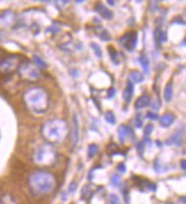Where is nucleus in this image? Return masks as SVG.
<instances>
[{"label": "nucleus", "instance_id": "obj_29", "mask_svg": "<svg viewBox=\"0 0 186 204\" xmlns=\"http://www.w3.org/2000/svg\"><path fill=\"white\" fill-rule=\"evenodd\" d=\"M144 131H145V135H146V136H147V135H150L151 132L153 131V124H152V123L147 124V125L145 127V130H144Z\"/></svg>", "mask_w": 186, "mask_h": 204}, {"label": "nucleus", "instance_id": "obj_15", "mask_svg": "<svg viewBox=\"0 0 186 204\" xmlns=\"http://www.w3.org/2000/svg\"><path fill=\"white\" fill-rule=\"evenodd\" d=\"M149 104H150V96L147 95V94H144V95H142L141 97L136 101V103H135V107L137 109H144V107H146Z\"/></svg>", "mask_w": 186, "mask_h": 204}, {"label": "nucleus", "instance_id": "obj_17", "mask_svg": "<svg viewBox=\"0 0 186 204\" xmlns=\"http://www.w3.org/2000/svg\"><path fill=\"white\" fill-rule=\"evenodd\" d=\"M0 204H18V202L12 195L6 194V195H2L1 196V198H0Z\"/></svg>", "mask_w": 186, "mask_h": 204}, {"label": "nucleus", "instance_id": "obj_35", "mask_svg": "<svg viewBox=\"0 0 186 204\" xmlns=\"http://www.w3.org/2000/svg\"><path fill=\"white\" fill-rule=\"evenodd\" d=\"M179 201H180V202H183V203H186V196L182 197V198H180Z\"/></svg>", "mask_w": 186, "mask_h": 204}, {"label": "nucleus", "instance_id": "obj_9", "mask_svg": "<svg viewBox=\"0 0 186 204\" xmlns=\"http://www.w3.org/2000/svg\"><path fill=\"white\" fill-rule=\"evenodd\" d=\"M71 139H72V145L75 146L79 141V122L75 115L72 117V132H71Z\"/></svg>", "mask_w": 186, "mask_h": 204}, {"label": "nucleus", "instance_id": "obj_8", "mask_svg": "<svg viewBox=\"0 0 186 204\" xmlns=\"http://www.w3.org/2000/svg\"><path fill=\"white\" fill-rule=\"evenodd\" d=\"M183 137H184V132L177 130L174 135H171L170 137L167 139L166 144H167V145L180 146L182 145V143H183Z\"/></svg>", "mask_w": 186, "mask_h": 204}, {"label": "nucleus", "instance_id": "obj_12", "mask_svg": "<svg viewBox=\"0 0 186 204\" xmlns=\"http://www.w3.org/2000/svg\"><path fill=\"white\" fill-rule=\"evenodd\" d=\"M175 119L176 117H175V115L172 113H166V114H163L162 117H160V124L162 127H164V128H168V127H170L171 124L174 123Z\"/></svg>", "mask_w": 186, "mask_h": 204}, {"label": "nucleus", "instance_id": "obj_26", "mask_svg": "<svg viewBox=\"0 0 186 204\" xmlns=\"http://www.w3.org/2000/svg\"><path fill=\"white\" fill-rule=\"evenodd\" d=\"M111 182L113 184V185H115V186H120V184H121V180H120V177H118V176L113 175L111 178Z\"/></svg>", "mask_w": 186, "mask_h": 204}, {"label": "nucleus", "instance_id": "obj_5", "mask_svg": "<svg viewBox=\"0 0 186 204\" xmlns=\"http://www.w3.org/2000/svg\"><path fill=\"white\" fill-rule=\"evenodd\" d=\"M17 73L20 75V78L23 80L28 81V82H34L38 81L40 78V70L34 63H32L30 60H23L21 65L17 68Z\"/></svg>", "mask_w": 186, "mask_h": 204}, {"label": "nucleus", "instance_id": "obj_13", "mask_svg": "<svg viewBox=\"0 0 186 204\" xmlns=\"http://www.w3.org/2000/svg\"><path fill=\"white\" fill-rule=\"evenodd\" d=\"M133 95H134V85L130 81H128L126 88L123 90V101L126 103H129L133 98Z\"/></svg>", "mask_w": 186, "mask_h": 204}, {"label": "nucleus", "instance_id": "obj_7", "mask_svg": "<svg viewBox=\"0 0 186 204\" xmlns=\"http://www.w3.org/2000/svg\"><path fill=\"white\" fill-rule=\"evenodd\" d=\"M137 39H138V36H137V32H128L125 36L120 39V44H123L125 48H127L129 51L134 50V48L137 44Z\"/></svg>", "mask_w": 186, "mask_h": 204}, {"label": "nucleus", "instance_id": "obj_37", "mask_svg": "<svg viewBox=\"0 0 186 204\" xmlns=\"http://www.w3.org/2000/svg\"><path fill=\"white\" fill-rule=\"evenodd\" d=\"M183 44H186V39H185V40H184V42H183Z\"/></svg>", "mask_w": 186, "mask_h": 204}, {"label": "nucleus", "instance_id": "obj_36", "mask_svg": "<svg viewBox=\"0 0 186 204\" xmlns=\"http://www.w3.org/2000/svg\"><path fill=\"white\" fill-rule=\"evenodd\" d=\"M107 4H110V5H111V6H113V5H114V4H115V2H114V1H107Z\"/></svg>", "mask_w": 186, "mask_h": 204}, {"label": "nucleus", "instance_id": "obj_14", "mask_svg": "<svg viewBox=\"0 0 186 204\" xmlns=\"http://www.w3.org/2000/svg\"><path fill=\"white\" fill-rule=\"evenodd\" d=\"M128 80L130 81L133 85L134 83H141L144 80V76H143V74L141 72L134 70V71H130L129 72V74H128Z\"/></svg>", "mask_w": 186, "mask_h": 204}, {"label": "nucleus", "instance_id": "obj_20", "mask_svg": "<svg viewBox=\"0 0 186 204\" xmlns=\"http://www.w3.org/2000/svg\"><path fill=\"white\" fill-rule=\"evenodd\" d=\"M98 153V146L96 144H90L88 146V157H94Z\"/></svg>", "mask_w": 186, "mask_h": 204}, {"label": "nucleus", "instance_id": "obj_25", "mask_svg": "<svg viewBox=\"0 0 186 204\" xmlns=\"http://www.w3.org/2000/svg\"><path fill=\"white\" fill-rule=\"evenodd\" d=\"M109 200H110V203L111 204H120V200L117 195H113V194H112V195H110Z\"/></svg>", "mask_w": 186, "mask_h": 204}, {"label": "nucleus", "instance_id": "obj_21", "mask_svg": "<svg viewBox=\"0 0 186 204\" xmlns=\"http://www.w3.org/2000/svg\"><path fill=\"white\" fill-rule=\"evenodd\" d=\"M104 119H105V121H106L107 123H110V124L115 123V117H114L113 112H111V111H109V112H106V113H105Z\"/></svg>", "mask_w": 186, "mask_h": 204}, {"label": "nucleus", "instance_id": "obj_30", "mask_svg": "<svg viewBox=\"0 0 186 204\" xmlns=\"http://www.w3.org/2000/svg\"><path fill=\"white\" fill-rule=\"evenodd\" d=\"M114 95H115V89L113 87H111L109 90H107V97H109V98H112Z\"/></svg>", "mask_w": 186, "mask_h": 204}, {"label": "nucleus", "instance_id": "obj_2", "mask_svg": "<svg viewBox=\"0 0 186 204\" xmlns=\"http://www.w3.org/2000/svg\"><path fill=\"white\" fill-rule=\"evenodd\" d=\"M28 182L34 195H45L54 190L56 186V178L49 171L36 170L29 175Z\"/></svg>", "mask_w": 186, "mask_h": 204}, {"label": "nucleus", "instance_id": "obj_22", "mask_svg": "<svg viewBox=\"0 0 186 204\" xmlns=\"http://www.w3.org/2000/svg\"><path fill=\"white\" fill-rule=\"evenodd\" d=\"M109 54H110V56H111L112 62L115 63V64H119V60H118V52H117V50H115L113 47H109Z\"/></svg>", "mask_w": 186, "mask_h": 204}, {"label": "nucleus", "instance_id": "obj_27", "mask_svg": "<svg viewBox=\"0 0 186 204\" xmlns=\"http://www.w3.org/2000/svg\"><path fill=\"white\" fill-rule=\"evenodd\" d=\"M99 36H101V39H102V40H104V41H109V40L111 39V36L109 34V32H107V31H103V32L99 34Z\"/></svg>", "mask_w": 186, "mask_h": 204}, {"label": "nucleus", "instance_id": "obj_1", "mask_svg": "<svg viewBox=\"0 0 186 204\" xmlns=\"http://www.w3.org/2000/svg\"><path fill=\"white\" fill-rule=\"evenodd\" d=\"M26 109L34 114H42L49 109V96L42 87H32L23 94Z\"/></svg>", "mask_w": 186, "mask_h": 204}, {"label": "nucleus", "instance_id": "obj_4", "mask_svg": "<svg viewBox=\"0 0 186 204\" xmlns=\"http://www.w3.org/2000/svg\"><path fill=\"white\" fill-rule=\"evenodd\" d=\"M32 160L39 167H50L56 161V151L52 144L42 143L34 148Z\"/></svg>", "mask_w": 186, "mask_h": 204}, {"label": "nucleus", "instance_id": "obj_34", "mask_svg": "<svg viewBox=\"0 0 186 204\" xmlns=\"http://www.w3.org/2000/svg\"><path fill=\"white\" fill-rule=\"evenodd\" d=\"M179 164H180V168L183 169V170H186V160H182Z\"/></svg>", "mask_w": 186, "mask_h": 204}, {"label": "nucleus", "instance_id": "obj_19", "mask_svg": "<svg viewBox=\"0 0 186 204\" xmlns=\"http://www.w3.org/2000/svg\"><path fill=\"white\" fill-rule=\"evenodd\" d=\"M155 36H156L158 42H160V44H163V42L167 41V32H166V31H162V30H156Z\"/></svg>", "mask_w": 186, "mask_h": 204}, {"label": "nucleus", "instance_id": "obj_31", "mask_svg": "<svg viewBox=\"0 0 186 204\" xmlns=\"http://www.w3.org/2000/svg\"><path fill=\"white\" fill-rule=\"evenodd\" d=\"M117 169H118V171H120V172H126V165H125V163H119Z\"/></svg>", "mask_w": 186, "mask_h": 204}, {"label": "nucleus", "instance_id": "obj_32", "mask_svg": "<svg viewBox=\"0 0 186 204\" xmlns=\"http://www.w3.org/2000/svg\"><path fill=\"white\" fill-rule=\"evenodd\" d=\"M135 125H136L137 128H141L142 127V120H141V117H139V115L135 119Z\"/></svg>", "mask_w": 186, "mask_h": 204}, {"label": "nucleus", "instance_id": "obj_6", "mask_svg": "<svg viewBox=\"0 0 186 204\" xmlns=\"http://www.w3.org/2000/svg\"><path fill=\"white\" fill-rule=\"evenodd\" d=\"M21 58L22 57L20 55H9L2 58L0 60V73L4 75H8L17 71L18 66L23 62V59Z\"/></svg>", "mask_w": 186, "mask_h": 204}, {"label": "nucleus", "instance_id": "obj_28", "mask_svg": "<svg viewBox=\"0 0 186 204\" xmlns=\"http://www.w3.org/2000/svg\"><path fill=\"white\" fill-rule=\"evenodd\" d=\"M146 117L150 119V120H158L159 119V115L156 113H153V112H147L146 113Z\"/></svg>", "mask_w": 186, "mask_h": 204}, {"label": "nucleus", "instance_id": "obj_18", "mask_svg": "<svg viewBox=\"0 0 186 204\" xmlns=\"http://www.w3.org/2000/svg\"><path fill=\"white\" fill-rule=\"evenodd\" d=\"M139 63H141V65L143 66V68H144V72L149 73L150 72V60H149V58L146 57V55H141V57H139Z\"/></svg>", "mask_w": 186, "mask_h": 204}, {"label": "nucleus", "instance_id": "obj_33", "mask_svg": "<svg viewBox=\"0 0 186 204\" xmlns=\"http://www.w3.org/2000/svg\"><path fill=\"white\" fill-rule=\"evenodd\" d=\"M152 109H160V102L158 101V102L153 103V105H152Z\"/></svg>", "mask_w": 186, "mask_h": 204}, {"label": "nucleus", "instance_id": "obj_3", "mask_svg": "<svg viewBox=\"0 0 186 204\" xmlns=\"http://www.w3.org/2000/svg\"><path fill=\"white\" fill-rule=\"evenodd\" d=\"M69 135V125L62 119H53L42 124L41 136L48 144H58L64 141Z\"/></svg>", "mask_w": 186, "mask_h": 204}, {"label": "nucleus", "instance_id": "obj_23", "mask_svg": "<svg viewBox=\"0 0 186 204\" xmlns=\"http://www.w3.org/2000/svg\"><path fill=\"white\" fill-rule=\"evenodd\" d=\"M33 63L40 68V67H46V63L41 57H39L38 55H33Z\"/></svg>", "mask_w": 186, "mask_h": 204}, {"label": "nucleus", "instance_id": "obj_11", "mask_svg": "<svg viewBox=\"0 0 186 204\" xmlns=\"http://www.w3.org/2000/svg\"><path fill=\"white\" fill-rule=\"evenodd\" d=\"M95 10H96L98 14H101V16H102L103 18H105V20H111L112 17H113V13H112L111 10H109V9L105 7L103 4H101V2L96 4Z\"/></svg>", "mask_w": 186, "mask_h": 204}, {"label": "nucleus", "instance_id": "obj_16", "mask_svg": "<svg viewBox=\"0 0 186 204\" xmlns=\"http://www.w3.org/2000/svg\"><path fill=\"white\" fill-rule=\"evenodd\" d=\"M163 97L166 102H170L171 98H172V82H168L167 86L164 87V91H163Z\"/></svg>", "mask_w": 186, "mask_h": 204}, {"label": "nucleus", "instance_id": "obj_24", "mask_svg": "<svg viewBox=\"0 0 186 204\" xmlns=\"http://www.w3.org/2000/svg\"><path fill=\"white\" fill-rule=\"evenodd\" d=\"M93 48H94V50H95V54H96L97 56L101 58L102 57V51H101V48H99V46L98 44H90Z\"/></svg>", "mask_w": 186, "mask_h": 204}, {"label": "nucleus", "instance_id": "obj_10", "mask_svg": "<svg viewBox=\"0 0 186 204\" xmlns=\"http://www.w3.org/2000/svg\"><path fill=\"white\" fill-rule=\"evenodd\" d=\"M134 135V132H133V130H131V128L130 127H128V125H125V124H121L119 127V129H118V136H119V139L120 141H125L127 139V137H129V136H133Z\"/></svg>", "mask_w": 186, "mask_h": 204}]
</instances>
